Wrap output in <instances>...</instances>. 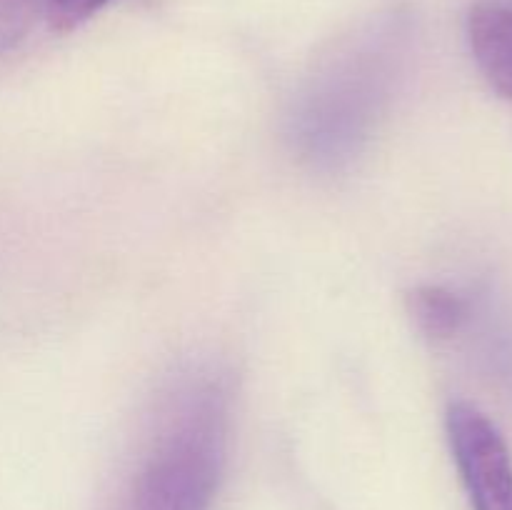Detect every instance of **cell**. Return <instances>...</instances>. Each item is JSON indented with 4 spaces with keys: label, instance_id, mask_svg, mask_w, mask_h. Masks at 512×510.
Here are the masks:
<instances>
[{
    "label": "cell",
    "instance_id": "obj_5",
    "mask_svg": "<svg viewBox=\"0 0 512 510\" xmlns=\"http://www.w3.org/2000/svg\"><path fill=\"white\" fill-rule=\"evenodd\" d=\"M45 5L48 0H0V53L25 38L30 25L38 18V10Z\"/></svg>",
    "mask_w": 512,
    "mask_h": 510
},
{
    "label": "cell",
    "instance_id": "obj_2",
    "mask_svg": "<svg viewBox=\"0 0 512 510\" xmlns=\"http://www.w3.org/2000/svg\"><path fill=\"white\" fill-rule=\"evenodd\" d=\"M450 450L473 510H512V455L498 425L458 400L445 415Z\"/></svg>",
    "mask_w": 512,
    "mask_h": 510
},
{
    "label": "cell",
    "instance_id": "obj_1",
    "mask_svg": "<svg viewBox=\"0 0 512 510\" xmlns=\"http://www.w3.org/2000/svg\"><path fill=\"white\" fill-rule=\"evenodd\" d=\"M230 380L218 368L175 375L145 415L98 510H210L228 463Z\"/></svg>",
    "mask_w": 512,
    "mask_h": 510
},
{
    "label": "cell",
    "instance_id": "obj_3",
    "mask_svg": "<svg viewBox=\"0 0 512 510\" xmlns=\"http://www.w3.org/2000/svg\"><path fill=\"white\" fill-rule=\"evenodd\" d=\"M468 38L490 88L512 100V8L503 3L475 5L468 15Z\"/></svg>",
    "mask_w": 512,
    "mask_h": 510
},
{
    "label": "cell",
    "instance_id": "obj_6",
    "mask_svg": "<svg viewBox=\"0 0 512 510\" xmlns=\"http://www.w3.org/2000/svg\"><path fill=\"white\" fill-rule=\"evenodd\" d=\"M110 3L113 0H48L45 10H48L50 28L58 33H68V30L80 28L85 20L93 18Z\"/></svg>",
    "mask_w": 512,
    "mask_h": 510
},
{
    "label": "cell",
    "instance_id": "obj_4",
    "mask_svg": "<svg viewBox=\"0 0 512 510\" xmlns=\"http://www.w3.org/2000/svg\"><path fill=\"white\" fill-rule=\"evenodd\" d=\"M408 313L425 338L443 343L463 330L468 303L443 285H423L408 295Z\"/></svg>",
    "mask_w": 512,
    "mask_h": 510
}]
</instances>
